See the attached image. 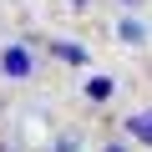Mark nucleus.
Masks as SVG:
<instances>
[{
	"instance_id": "nucleus-3",
	"label": "nucleus",
	"mask_w": 152,
	"mask_h": 152,
	"mask_svg": "<svg viewBox=\"0 0 152 152\" xmlns=\"http://www.w3.org/2000/svg\"><path fill=\"white\" fill-rule=\"evenodd\" d=\"M127 137H132V142H142V147H152V107H142V112H132V117H127Z\"/></svg>"
},
{
	"instance_id": "nucleus-6",
	"label": "nucleus",
	"mask_w": 152,
	"mask_h": 152,
	"mask_svg": "<svg viewBox=\"0 0 152 152\" xmlns=\"http://www.w3.org/2000/svg\"><path fill=\"white\" fill-rule=\"evenodd\" d=\"M107 152H127V147H117V142H107Z\"/></svg>"
},
{
	"instance_id": "nucleus-1",
	"label": "nucleus",
	"mask_w": 152,
	"mask_h": 152,
	"mask_svg": "<svg viewBox=\"0 0 152 152\" xmlns=\"http://www.w3.org/2000/svg\"><path fill=\"white\" fill-rule=\"evenodd\" d=\"M0 76H10V81H31L36 76V56L26 46H0Z\"/></svg>"
},
{
	"instance_id": "nucleus-7",
	"label": "nucleus",
	"mask_w": 152,
	"mask_h": 152,
	"mask_svg": "<svg viewBox=\"0 0 152 152\" xmlns=\"http://www.w3.org/2000/svg\"><path fill=\"white\" fill-rule=\"evenodd\" d=\"M71 5H86V0H71Z\"/></svg>"
},
{
	"instance_id": "nucleus-5",
	"label": "nucleus",
	"mask_w": 152,
	"mask_h": 152,
	"mask_svg": "<svg viewBox=\"0 0 152 152\" xmlns=\"http://www.w3.org/2000/svg\"><path fill=\"white\" fill-rule=\"evenodd\" d=\"M112 91H117V81H112V76H86V102H96V107H102Z\"/></svg>"
},
{
	"instance_id": "nucleus-8",
	"label": "nucleus",
	"mask_w": 152,
	"mask_h": 152,
	"mask_svg": "<svg viewBox=\"0 0 152 152\" xmlns=\"http://www.w3.org/2000/svg\"><path fill=\"white\" fill-rule=\"evenodd\" d=\"M127 5H142V0H127Z\"/></svg>"
},
{
	"instance_id": "nucleus-2",
	"label": "nucleus",
	"mask_w": 152,
	"mask_h": 152,
	"mask_svg": "<svg viewBox=\"0 0 152 152\" xmlns=\"http://www.w3.org/2000/svg\"><path fill=\"white\" fill-rule=\"evenodd\" d=\"M46 51L61 56L66 66H91V51H86V46H76V41H46Z\"/></svg>"
},
{
	"instance_id": "nucleus-4",
	"label": "nucleus",
	"mask_w": 152,
	"mask_h": 152,
	"mask_svg": "<svg viewBox=\"0 0 152 152\" xmlns=\"http://www.w3.org/2000/svg\"><path fill=\"white\" fill-rule=\"evenodd\" d=\"M117 41H127V46H142V41H147V26H142L137 15H122V20H117Z\"/></svg>"
}]
</instances>
